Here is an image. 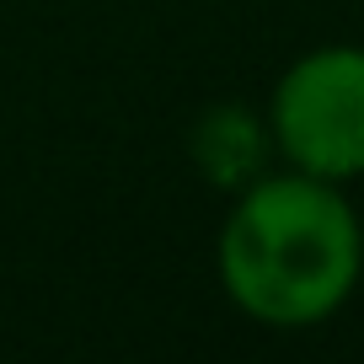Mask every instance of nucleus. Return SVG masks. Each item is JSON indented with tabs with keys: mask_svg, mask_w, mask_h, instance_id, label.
<instances>
[{
	"mask_svg": "<svg viewBox=\"0 0 364 364\" xmlns=\"http://www.w3.org/2000/svg\"><path fill=\"white\" fill-rule=\"evenodd\" d=\"M220 284L252 321L300 332L327 321L359 289L364 225L338 182L306 171H262L220 225Z\"/></svg>",
	"mask_w": 364,
	"mask_h": 364,
	"instance_id": "nucleus-1",
	"label": "nucleus"
},
{
	"mask_svg": "<svg viewBox=\"0 0 364 364\" xmlns=\"http://www.w3.org/2000/svg\"><path fill=\"white\" fill-rule=\"evenodd\" d=\"M273 150L321 182L364 177V48L327 43L300 54L279 75L268 102Z\"/></svg>",
	"mask_w": 364,
	"mask_h": 364,
	"instance_id": "nucleus-2",
	"label": "nucleus"
},
{
	"mask_svg": "<svg viewBox=\"0 0 364 364\" xmlns=\"http://www.w3.org/2000/svg\"><path fill=\"white\" fill-rule=\"evenodd\" d=\"M188 150H193V166L209 188L241 193L247 182H257L268 171L273 134H268V118H257L247 102H215L193 124Z\"/></svg>",
	"mask_w": 364,
	"mask_h": 364,
	"instance_id": "nucleus-3",
	"label": "nucleus"
}]
</instances>
